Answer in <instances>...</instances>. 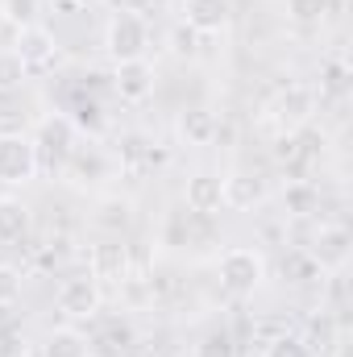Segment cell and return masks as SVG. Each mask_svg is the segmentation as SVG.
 I'll return each instance as SVG.
<instances>
[{
    "instance_id": "cell-1",
    "label": "cell",
    "mask_w": 353,
    "mask_h": 357,
    "mask_svg": "<svg viewBox=\"0 0 353 357\" xmlns=\"http://www.w3.org/2000/svg\"><path fill=\"white\" fill-rule=\"evenodd\" d=\"M146 46H150V25L142 13L133 8H121L108 29H104V50L112 63H133V59H146Z\"/></svg>"
},
{
    "instance_id": "cell-2",
    "label": "cell",
    "mask_w": 353,
    "mask_h": 357,
    "mask_svg": "<svg viewBox=\"0 0 353 357\" xmlns=\"http://www.w3.org/2000/svg\"><path fill=\"white\" fill-rule=\"evenodd\" d=\"M220 287L233 291V295H254L258 287L266 282V258L262 250H250V245H233L220 254Z\"/></svg>"
},
{
    "instance_id": "cell-3",
    "label": "cell",
    "mask_w": 353,
    "mask_h": 357,
    "mask_svg": "<svg viewBox=\"0 0 353 357\" xmlns=\"http://www.w3.org/2000/svg\"><path fill=\"white\" fill-rule=\"evenodd\" d=\"M42 167V154H38V142L29 133H0V183H33Z\"/></svg>"
},
{
    "instance_id": "cell-4",
    "label": "cell",
    "mask_w": 353,
    "mask_h": 357,
    "mask_svg": "<svg viewBox=\"0 0 353 357\" xmlns=\"http://www.w3.org/2000/svg\"><path fill=\"white\" fill-rule=\"evenodd\" d=\"M100 303H104V291H100V282L91 274H71L54 291V307L67 320H91L100 312Z\"/></svg>"
},
{
    "instance_id": "cell-5",
    "label": "cell",
    "mask_w": 353,
    "mask_h": 357,
    "mask_svg": "<svg viewBox=\"0 0 353 357\" xmlns=\"http://www.w3.org/2000/svg\"><path fill=\"white\" fill-rule=\"evenodd\" d=\"M13 50H17V59L25 63V71H50V67L59 63V38H54L46 25H38V21L17 25Z\"/></svg>"
},
{
    "instance_id": "cell-6",
    "label": "cell",
    "mask_w": 353,
    "mask_h": 357,
    "mask_svg": "<svg viewBox=\"0 0 353 357\" xmlns=\"http://www.w3.org/2000/svg\"><path fill=\"white\" fill-rule=\"evenodd\" d=\"M112 88L125 104H146L158 88V67L150 59H133V63H117L112 71Z\"/></svg>"
},
{
    "instance_id": "cell-7",
    "label": "cell",
    "mask_w": 353,
    "mask_h": 357,
    "mask_svg": "<svg viewBox=\"0 0 353 357\" xmlns=\"http://www.w3.org/2000/svg\"><path fill=\"white\" fill-rule=\"evenodd\" d=\"M129 270H133V258H129V245H121L117 237L91 245L88 254V274L96 282H112V287H125L129 282Z\"/></svg>"
},
{
    "instance_id": "cell-8",
    "label": "cell",
    "mask_w": 353,
    "mask_h": 357,
    "mask_svg": "<svg viewBox=\"0 0 353 357\" xmlns=\"http://www.w3.org/2000/svg\"><path fill=\"white\" fill-rule=\"evenodd\" d=\"M303 250L316 258L320 270H345L350 266V254H353V237L345 225H320L312 233V245H303Z\"/></svg>"
},
{
    "instance_id": "cell-9",
    "label": "cell",
    "mask_w": 353,
    "mask_h": 357,
    "mask_svg": "<svg viewBox=\"0 0 353 357\" xmlns=\"http://www.w3.org/2000/svg\"><path fill=\"white\" fill-rule=\"evenodd\" d=\"M183 25L195 29V33H220L233 17V4L229 0H183Z\"/></svg>"
},
{
    "instance_id": "cell-10",
    "label": "cell",
    "mask_w": 353,
    "mask_h": 357,
    "mask_svg": "<svg viewBox=\"0 0 353 357\" xmlns=\"http://www.w3.org/2000/svg\"><path fill=\"white\" fill-rule=\"evenodd\" d=\"M183 204H187L195 216H216V212L225 208V187H220V175H208V171L191 175V178H187V187H183Z\"/></svg>"
},
{
    "instance_id": "cell-11",
    "label": "cell",
    "mask_w": 353,
    "mask_h": 357,
    "mask_svg": "<svg viewBox=\"0 0 353 357\" xmlns=\"http://www.w3.org/2000/svg\"><path fill=\"white\" fill-rule=\"evenodd\" d=\"M312 108H316V96L308 88H299V84H291L287 91H278V100H274V121H278L283 133H295L299 125H308Z\"/></svg>"
},
{
    "instance_id": "cell-12",
    "label": "cell",
    "mask_w": 353,
    "mask_h": 357,
    "mask_svg": "<svg viewBox=\"0 0 353 357\" xmlns=\"http://www.w3.org/2000/svg\"><path fill=\"white\" fill-rule=\"evenodd\" d=\"M220 187H225V208L233 212H250L266 199V183L254 171H233V175H220Z\"/></svg>"
},
{
    "instance_id": "cell-13",
    "label": "cell",
    "mask_w": 353,
    "mask_h": 357,
    "mask_svg": "<svg viewBox=\"0 0 353 357\" xmlns=\"http://www.w3.org/2000/svg\"><path fill=\"white\" fill-rule=\"evenodd\" d=\"M179 137H183L187 146H212V142L220 137V121H216V112L204 108V104L183 108V112H179Z\"/></svg>"
},
{
    "instance_id": "cell-14",
    "label": "cell",
    "mask_w": 353,
    "mask_h": 357,
    "mask_svg": "<svg viewBox=\"0 0 353 357\" xmlns=\"http://www.w3.org/2000/svg\"><path fill=\"white\" fill-rule=\"evenodd\" d=\"M299 341L308 345V354L312 357H333L337 354V345H341V324H337V316H333V312L312 316L308 337H299Z\"/></svg>"
},
{
    "instance_id": "cell-15",
    "label": "cell",
    "mask_w": 353,
    "mask_h": 357,
    "mask_svg": "<svg viewBox=\"0 0 353 357\" xmlns=\"http://www.w3.org/2000/svg\"><path fill=\"white\" fill-rule=\"evenodd\" d=\"M33 216H29V204H21L17 195H0V245H13L29 233Z\"/></svg>"
},
{
    "instance_id": "cell-16",
    "label": "cell",
    "mask_w": 353,
    "mask_h": 357,
    "mask_svg": "<svg viewBox=\"0 0 353 357\" xmlns=\"http://www.w3.org/2000/svg\"><path fill=\"white\" fill-rule=\"evenodd\" d=\"M104 233H112V237H121L129 225H133V199H125V195H104L100 204H96V216H91Z\"/></svg>"
},
{
    "instance_id": "cell-17",
    "label": "cell",
    "mask_w": 353,
    "mask_h": 357,
    "mask_svg": "<svg viewBox=\"0 0 353 357\" xmlns=\"http://www.w3.org/2000/svg\"><path fill=\"white\" fill-rule=\"evenodd\" d=\"M42 357H91V341L75 324H63V328H50Z\"/></svg>"
},
{
    "instance_id": "cell-18",
    "label": "cell",
    "mask_w": 353,
    "mask_h": 357,
    "mask_svg": "<svg viewBox=\"0 0 353 357\" xmlns=\"http://www.w3.org/2000/svg\"><path fill=\"white\" fill-rule=\"evenodd\" d=\"M50 150V154H59V158H71L75 154V121L71 116H50L46 125H42V137H38V150Z\"/></svg>"
},
{
    "instance_id": "cell-19",
    "label": "cell",
    "mask_w": 353,
    "mask_h": 357,
    "mask_svg": "<svg viewBox=\"0 0 353 357\" xmlns=\"http://www.w3.org/2000/svg\"><path fill=\"white\" fill-rule=\"evenodd\" d=\"M320 208V187L312 178H291L283 187V212L287 216H312Z\"/></svg>"
},
{
    "instance_id": "cell-20",
    "label": "cell",
    "mask_w": 353,
    "mask_h": 357,
    "mask_svg": "<svg viewBox=\"0 0 353 357\" xmlns=\"http://www.w3.org/2000/svg\"><path fill=\"white\" fill-rule=\"evenodd\" d=\"M324 270L316 266V258L308 254V250H291L287 258H283V278L287 282H316Z\"/></svg>"
},
{
    "instance_id": "cell-21",
    "label": "cell",
    "mask_w": 353,
    "mask_h": 357,
    "mask_svg": "<svg viewBox=\"0 0 353 357\" xmlns=\"http://www.w3.org/2000/svg\"><path fill=\"white\" fill-rule=\"evenodd\" d=\"M25 79H29L25 63L17 59L13 46H4V50H0V91H21L25 88Z\"/></svg>"
},
{
    "instance_id": "cell-22",
    "label": "cell",
    "mask_w": 353,
    "mask_h": 357,
    "mask_svg": "<svg viewBox=\"0 0 353 357\" xmlns=\"http://www.w3.org/2000/svg\"><path fill=\"white\" fill-rule=\"evenodd\" d=\"M324 13H329V0H287V17L299 25H316L324 21Z\"/></svg>"
},
{
    "instance_id": "cell-23",
    "label": "cell",
    "mask_w": 353,
    "mask_h": 357,
    "mask_svg": "<svg viewBox=\"0 0 353 357\" xmlns=\"http://www.w3.org/2000/svg\"><path fill=\"white\" fill-rule=\"evenodd\" d=\"M191 357H237V349H233L229 333H208V337H200V345L191 349Z\"/></svg>"
},
{
    "instance_id": "cell-24",
    "label": "cell",
    "mask_w": 353,
    "mask_h": 357,
    "mask_svg": "<svg viewBox=\"0 0 353 357\" xmlns=\"http://www.w3.org/2000/svg\"><path fill=\"white\" fill-rule=\"evenodd\" d=\"M21 282H25L21 270L8 266V262H0V307H13V303L21 299Z\"/></svg>"
},
{
    "instance_id": "cell-25",
    "label": "cell",
    "mask_w": 353,
    "mask_h": 357,
    "mask_svg": "<svg viewBox=\"0 0 353 357\" xmlns=\"http://www.w3.org/2000/svg\"><path fill=\"white\" fill-rule=\"evenodd\" d=\"M262 357H312V354H308V345L295 333H283V337H274L262 349Z\"/></svg>"
},
{
    "instance_id": "cell-26",
    "label": "cell",
    "mask_w": 353,
    "mask_h": 357,
    "mask_svg": "<svg viewBox=\"0 0 353 357\" xmlns=\"http://www.w3.org/2000/svg\"><path fill=\"white\" fill-rule=\"evenodd\" d=\"M4 17L17 25H29L38 17V0H4Z\"/></svg>"
},
{
    "instance_id": "cell-27",
    "label": "cell",
    "mask_w": 353,
    "mask_h": 357,
    "mask_svg": "<svg viewBox=\"0 0 353 357\" xmlns=\"http://www.w3.org/2000/svg\"><path fill=\"white\" fill-rule=\"evenodd\" d=\"M274 158L278 162H295L299 158V133H278L274 137Z\"/></svg>"
},
{
    "instance_id": "cell-28",
    "label": "cell",
    "mask_w": 353,
    "mask_h": 357,
    "mask_svg": "<svg viewBox=\"0 0 353 357\" xmlns=\"http://www.w3.org/2000/svg\"><path fill=\"white\" fill-rule=\"evenodd\" d=\"M283 333H287V324H283V320H258V324H254V345L266 349V345H270L274 337H283Z\"/></svg>"
},
{
    "instance_id": "cell-29",
    "label": "cell",
    "mask_w": 353,
    "mask_h": 357,
    "mask_svg": "<svg viewBox=\"0 0 353 357\" xmlns=\"http://www.w3.org/2000/svg\"><path fill=\"white\" fill-rule=\"evenodd\" d=\"M129 341H133V333H129V328H125V324H121V328H108V333H104V341H100V345H108V349H104V354H108V357H117V354H125V349H129Z\"/></svg>"
},
{
    "instance_id": "cell-30",
    "label": "cell",
    "mask_w": 353,
    "mask_h": 357,
    "mask_svg": "<svg viewBox=\"0 0 353 357\" xmlns=\"http://www.w3.org/2000/svg\"><path fill=\"white\" fill-rule=\"evenodd\" d=\"M345 84H350V67H345V63H329V67H324V88L345 91Z\"/></svg>"
},
{
    "instance_id": "cell-31",
    "label": "cell",
    "mask_w": 353,
    "mask_h": 357,
    "mask_svg": "<svg viewBox=\"0 0 353 357\" xmlns=\"http://www.w3.org/2000/svg\"><path fill=\"white\" fill-rule=\"evenodd\" d=\"M171 42H175V54H195L200 33H195V29H187V25H179L175 33H171Z\"/></svg>"
},
{
    "instance_id": "cell-32",
    "label": "cell",
    "mask_w": 353,
    "mask_h": 357,
    "mask_svg": "<svg viewBox=\"0 0 353 357\" xmlns=\"http://www.w3.org/2000/svg\"><path fill=\"white\" fill-rule=\"evenodd\" d=\"M88 4H91V0H54V8H59V13H88Z\"/></svg>"
},
{
    "instance_id": "cell-33",
    "label": "cell",
    "mask_w": 353,
    "mask_h": 357,
    "mask_svg": "<svg viewBox=\"0 0 353 357\" xmlns=\"http://www.w3.org/2000/svg\"><path fill=\"white\" fill-rule=\"evenodd\" d=\"M17 357H42V349H21Z\"/></svg>"
},
{
    "instance_id": "cell-34",
    "label": "cell",
    "mask_w": 353,
    "mask_h": 357,
    "mask_svg": "<svg viewBox=\"0 0 353 357\" xmlns=\"http://www.w3.org/2000/svg\"><path fill=\"white\" fill-rule=\"evenodd\" d=\"M258 357H262V349H258Z\"/></svg>"
}]
</instances>
